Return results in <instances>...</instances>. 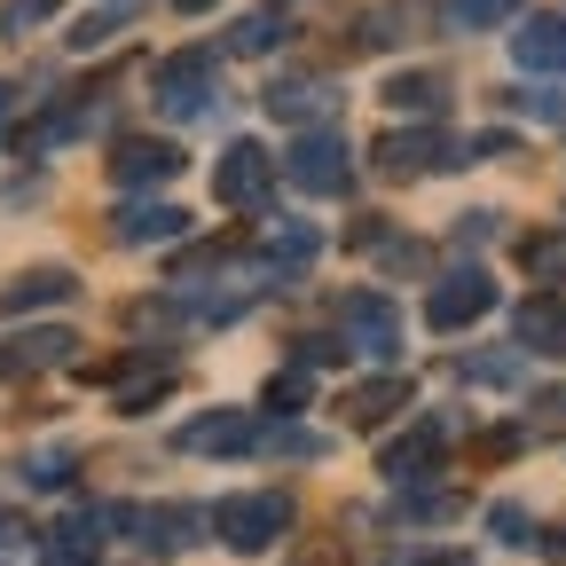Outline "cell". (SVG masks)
I'll list each match as a JSON object with an SVG mask.
<instances>
[{
  "mask_svg": "<svg viewBox=\"0 0 566 566\" xmlns=\"http://www.w3.org/2000/svg\"><path fill=\"white\" fill-rule=\"evenodd\" d=\"M40 17H55V0H9V9H0V32H32Z\"/></svg>",
  "mask_w": 566,
  "mask_h": 566,
  "instance_id": "cell-28",
  "label": "cell"
},
{
  "mask_svg": "<svg viewBox=\"0 0 566 566\" xmlns=\"http://www.w3.org/2000/svg\"><path fill=\"white\" fill-rule=\"evenodd\" d=\"M520 268H527L535 283H566V229H535V237L520 244Z\"/></svg>",
  "mask_w": 566,
  "mask_h": 566,
  "instance_id": "cell-21",
  "label": "cell"
},
{
  "mask_svg": "<svg viewBox=\"0 0 566 566\" xmlns=\"http://www.w3.org/2000/svg\"><path fill=\"white\" fill-rule=\"evenodd\" d=\"M464 378H488V386H504V378H520V363H512V354H488V363H464Z\"/></svg>",
  "mask_w": 566,
  "mask_h": 566,
  "instance_id": "cell-31",
  "label": "cell"
},
{
  "mask_svg": "<svg viewBox=\"0 0 566 566\" xmlns=\"http://www.w3.org/2000/svg\"><path fill=\"white\" fill-rule=\"evenodd\" d=\"M71 346H80V338H71V331H17L9 346H0V386H17V378H40V370H55V363H71Z\"/></svg>",
  "mask_w": 566,
  "mask_h": 566,
  "instance_id": "cell-11",
  "label": "cell"
},
{
  "mask_svg": "<svg viewBox=\"0 0 566 566\" xmlns=\"http://www.w3.org/2000/svg\"><path fill=\"white\" fill-rule=\"evenodd\" d=\"M252 409H205V417H189L181 433H174V449L181 457H244L252 449Z\"/></svg>",
  "mask_w": 566,
  "mask_h": 566,
  "instance_id": "cell-9",
  "label": "cell"
},
{
  "mask_svg": "<svg viewBox=\"0 0 566 566\" xmlns=\"http://www.w3.org/2000/svg\"><path fill=\"white\" fill-rule=\"evenodd\" d=\"M283 174H292V189H307V197H346V189H354V158H346V142L331 134V118L292 142Z\"/></svg>",
  "mask_w": 566,
  "mask_h": 566,
  "instance_id": "cell-3",
  "label": "cell"
},
{
  "mask_svg": "<svg viewBox=\"0 0 566 566\" xmlns=\"http://www.w3.org/2000/svg\"><path fill=\"white\" fill-rule=\"evenodd\" d=\"M535 409H543V417H566V386H551V394H535Z\"/></svg>",
  "mask_w": 566,
  "mask_h": 566,
  "instance_id": "cell-33",
  "label": "cell"
},
{
  "mask_svg": "<svg viewBox=\"0 0 566 566\" xmlns=\"http://www.w3.org/2000/svg\"><path fill=\"white\" fill-rule=\"evenodd\" d=\"M512 331H520V346H535V354H566V307H558V300H527V307L512 315Z\"/></svg>",
  "mask_w": 566,
  "mask_h": 566,
  "instance_id": "cell-18",
  "label": "cell"
},
{
  "mask_svg": "<svg viewBox=\"0 0 566 566\" xmlns=\"http://www.w3.org/2000/svg\"><path fill=\"white\" fill-rule=\"evenodd\" d=\"M252 449H268V457H331V441L323 433H300V424H260Z\"/></svg>",
  "mask_w": 566,
  "mask_h": 566,
  "instance_id": "cell-23",
  "label": "cell"
},
{
  "mask_svg": "<svg viewBox=\"0 0 566 566\" xmlns=\"http://www.w3.org/2000/svg\"><path fill=\"white\" fill-rule=\"evenodd\" d=\"M189 158L174 150V142H150V134H126L118 150H111V181L118 189H158V181H174Z\"/></svg>",
  "mask_w": 566,
  "mask_h": 566,
  "instance_id": "cell-10",
  "label": "cell"
},
{
  "mask_svg": "<svg viewBox=\"0 0 566 566\" xmlns=\"http://www.w3.org/2000/svg\"><path fill=\"white\" fill-rule=\"evenodd\" d=\"M150 95H158V111L166 118H212V55L205 48H174L166 63H158V80H150Z\"/></svg>",
  "mask_w": 566,
  "mask_h": 566,
  "instance_id": "cell-5",
  "label": "cell"
},
{
  "mask_svg": "<svg viewBox=\"0 0 566 566\" xmlns=\"http://www.w3.org/2000/svg\"><path fill=\"white\" fill-rule=\"evenodd\" d=\"M394 566H472L464 551H417V558H394Z\"/></svg>",
  "mask_w": 566,
  "mask_h": 566,
  "instance_id": "cell-32",
  "label": "cell"
},
{
  "mask_svg": "<svg viewBox=\"0 0 566 566\" xmlns=\"http://www.w3.org/2000/svg\"><path fill=\"white\" fill-rule=\"evenodd\" d=\"M512 63L520 71H566V17H527L512 32Z\"/></svg>",
  "mask_w": 566,
  "mask_h": 566,
  "instance_id": "cell-15",
  "label": "cell"
},
{
  "mask_svg": "<svg viewBox=\"0 0 566 566\" xmlns=\"http://www.w3.org/2000/svg\"><path fill=\"white\" fill-rule=\"evenodd\" d=\"M543 551H551V558H566V527H551V535H543Z\"/></svg>",
  "mask_w": 566,
  "mask_h": 566,
  "instance_id": "cell-34",
  "label": "cell"
},
{
  "mask_svg": "<svg viewBox=\"0 0 566 566\" xmlns=\"http://www.w3.org/2000/svg\"><path fill=\"white\" fill-rule=\"evenodd\" d=\"M386 111L441 118V111H449V80H441V71H401V80H386Z\"/></svg>",
  "mask_w": 566,
  "mask_h": 566,
  "instance_id": "cell-16",
  "label": "cell"
},
{
  "mask_svg": "<svg viewBox=\"0 0 566 566\" xmlns=\"http://www.w3.org/2000/svg\"><path fill=\"white\" fill-rule=\"evenodd\" d=\"M268 111H275V118L315 126V118H331V111H338V95H331V87H307V80H283V87H268Z\"/></svg>",
  "mask_w": 566,
  "mask_h": 566,
  "instance_id": "cell-19",
  "label": "cell"
},
{
  "mask_svg": "<svg viewBox=\"0 0 566 566\" xmlns=\"http://www.w3.org/2000/svg\"><path fill=\"white\" fill-rule=\"evenodd\" d=\"M24 480H32V488H63V480H71V449H32V457H24Z\"/></svg>",
  "mask_w": 566,
  "mask_h": 566,
  "instance_id": "cell-27",
  "label": "cell"
},
{
  "mask_svg": "<svg viewBox=\"0 0 566 566\" xmlns=\"http://www.w3.org/2000/svg\"><path fill=\"white\" fill-rule=\"evenodd\" d=\"M40 558H48V566H103V551H95V527H87V520H55Z\"/></svg>",
  "mask_w": 566,
  "mask_h": 566,
  "instance_id": "cell-20",
  "label": "cell"
},
{
  "mask_svg": "<svg viewBox=\"0 0 566 566\" xmlns=\"http://www.w3.org/2000/svg\"><path fill=\"white\" fill-rule=\"evenodd\" d=\"M378 174H394V181H417V174H441V166H464V142H449L441 126H394V134H378Z\"/></svg>",
  "mask_w": 566,
  "mask_h": 566,
  "instance_id": "cell-4",
  "label": "cell"
},
{
  "mask_svg": "<svg viewBox=\"0 0 566 566\" xmlns=\"http://www.w3.org/2000/svg\"><path fill=\"white\" fill-rule=\"evenodd\" d=\"M9 111H17V87H0V126H9Z\"/></svg>",
  "mask_w": 566,
  "mask_h": 566,
  "instance_id": "cell-36",
  "label": "cell"
},
{
  "mask_svg": "<svg viewBox=\"0 0 566 566\" xmlns=\"http://www.w3.org/2000/svg\"><path fill=\"white\" fill-rule=\"evenodd\" d=\"M401 401H409V378H370V386H354V394H346V409H354V417H363V424H378V417H394Z\"/></svg>",
  "mask_w": 566,
  "mask_h": 566,
  "instance_id": "cell-22",
  "label": "cell"
},
{
  "mask_svg": "<svg viewBox=\"0 0 566 566\" xmlns=\"http://www.w3.org/2000/svg\"><path fill=\"white\" fill-rule=\"evenodd\" d=\"M488 307H495L488 268H457V275H441L433 292H424V323H433V331H464V323H480Z\"/></svg>",
  "mask_w": 566,
  "mask_h": 566,
  "instance_id": "cell-8",
  "label": "cell"
},
{
  "mask_svg": "<svg viewBox=\"0 0 566 566\" xmlns=\"http://www.w3.org/2000/svg\"><path fill=\"white\" fill-rule=\"evenodd\" d=\"M307 394H315V370H283V378L268 386V401H275V409H292V401H307Z\"/></svg>",
  "mask_w": 566,
  "mask_h": 566,
  "instance_id": "cell-29",
  "label": "cell"
},
{
  "mask_svg": "<svg viewBox=\"0 0 566 566\" xmlns=\"http://www.w3.org/2000/svg\"><path fill=\"white\" fill-rule=\"evenodd\" d=\"M315 252H323V229H315V221H275V237H268V275H300Z\"/></svg>",
  "mask_w": 566,
  "mask_h": 566,
  "instance_id": "cell-17",
  "label": "cell"
},
{
  "mask_svg": "<svg viewBox=\"0 0 566 566\" xmlns=\"http://www.w3.org/2000/svg\"><path fill=\"white\" fill-rule=\"evenodd\" d=\"M181 229H189L181 205H118V212H111V237H118V244H166V237H181Z\"/></svg>",
  "mask_w": 566,
  "mask_h": 566,
  "instance_id": "cell-14",
  "label": "cell"
},
{
  "mask_svg": "<svg viewBox=\"0 0 566 566\" xmlns=\"http://www.w3.org/2000/svg\"><path fill=\"white\" fill-rule=\"evenodd\" d=\"M441 449H449V424H441V417H424L417 433H401V441L378 449V472H386V480H417V472H433Z\"/></svg>",
  "mask_w": 566,
  "mask_h": 566,
  "instance_id": "cell-12",
  "label": "cell"
},
{
  "mask_svg": "<svg viewBox=\"0 0 566 566\" xmlns=\"http://www.w3.org/2000/svg\"><path fill=\"white\" fill-rule=\"evenodd\" d=\"M9 535H17V520H9V512H0V543H9Z\"/></svg>",
  "mask_w": 566,
  "mask_h": 566,
  "instance_id": "cell-37",
  "label": "cell"
},
{
  "mask_svg": "<svg viewBox=\"0 0 566 566\" xmlns=\"http://www.w3.org/2000/svg\"><path fill=\"white\" fill-rule=\"evenodd\" d=\"M103 527H126L150 558H174V551H189L212 527V512H197V504H111Z\"/></svg>",
  "mask_w": 566,
  "mask_h": 566,
  "instance_id": "cell-2",
  "label": "cell"
},
{
  "mask_svg": "<svg viewBox=\"0 0 566 566\" xmlns=\"http://www.w3.org/2000/svg\"><path fill=\"white\" fill-rule=\"evenodd\" d=\"M488 527L504 535V543H535V535H527V512H520V504H495V512H488Z\"/></svg>",
  "mask_w": 566,
  "mask_h": 566,
  "instance_id": "cell-30",
  "label": "cell"
},
{
  "mask_svg": "<svg viewBox=\"0 0 566 566\" xmlns=\"http://www.w3.org/2000/svg\"><path fill=\"white\" fill-rule=\"evenodd\" d=\"M205 9H221V0H181V17H205Z\"/></svg>",
  "mask_w": 566,
  "mask_h": 566,
  "instance_id": "cell-35",
  "label": "cell"
},
{
  "mask_svg": "<svg viewBox=\"0 0 566 566\" xmlns=\"http://www.w3.org/2000/svg\"><path fill=\"white\" fill-rule=\"evenodd\" d=\"M457 512H464L457 488H424V495H401L394 504V520H457Z\"/></svg>",
  "mask_w": 566,
  "mask_h": 566,
  "instance_id": "cell-25",
  "label": "cell"
},
{
  "mask_svg": "<svg viewBox=\"0 0 566 566\" xmlns=\"http://www.w3.org/2000/svg\"><path fill=\"white\" fill-rule=\"evenodd\" d=\"M520 9V0H449V17L464 24V32H488V24H504Z\"/></svg>",
  "mask_w": 566,
  "mask_h": 566,
  "instance_id": "cell-26",
  "label": "cell"
},
{
  "mask_svg": "<svg viewBox=\"0 0 566 566\" xmlns=\"http://www.w3.org/2000/svg\"><path fill=\"white\" fill-rule=\"evenodd\" d=\"M268 181H275V166H268L260 142H229L221 166H212V205H229V212H260V205H268Z\"/></svg>",
  "mask_w": 566,
  "mask_h": 566,
  "instance_id": "cell-7",
  "label": "cell"
},
{
  "mask_svg": "<svg viewBox=\"0 0 566 566\" xmlns=\"http://www.w3.org/2000/svg\"><path fill=\"white\" fill-rule=\"evenodd\" d=\"M283 527H292V495L283 488H244V495H221V504H212V535H221L229 551H268Z\"/></svg>",
  "mask_w": 566,
  "mask_h": 566,
  "instance_id": "cell-1",
  "label": "cell"
},
{
  "mask_svg": "<svg viewBox=\"0 0 566 566\" xmlns=\"http://www.w3.org/2000/svg\"><path fill=\"white\" fill-rule=\"evenodd\" d=\"M71 292H80V275L71 268H32L17 283H0V315H32V307H63Z\"/></svg>",
  "mask_w": 566,
  "mask_h": 566,
  "instance_id": "cell-13",
  "label": "cell"
},
{
  "mask_svg": "<svg viewBox=\"0 0 566 566\" xmlns=\"http://www.w3.org/2000/svg\"><path fill=\"white\" fill-rule=\"evenodd\" d=\"M338 331H346V354H370V363L401 354V315L386 292H338Z\"/></svg>",
  "mask_w": 566,
  "mask_h": 566,
  "instance_id": "cell-6",
  "label": "cell"
},
{
  "mask_svg": "<svg viewBox=\"0 0 566 566\" xmlns=\"http://www.w3.org/2000/svg\"><path fill=\"white\" fill-rule=\"evenodd\" d=\"M275 40H283V17H275V9H252V17L229 32V55H268Z\"/></svg>",
  "mask_w": 566,
  "mask_h": 566,
  "instance_id": "cell-24",
  "label": "cell"
}]
</instances>
